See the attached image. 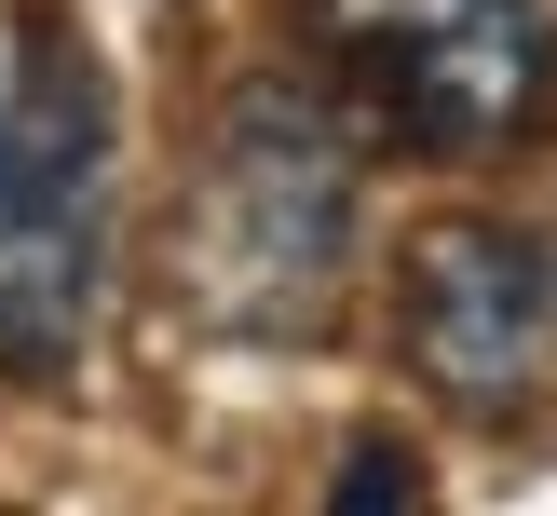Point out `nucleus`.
Instances as JSON below:
<instances>
[{
    "mask_svg": "<svg viewBox=\"0 0 557 516\" xmlns=\"http://www.w3.org/2000/svg\"><path fill=\"white\" fill-rule=\"evenodd\" d=\"M395 489H422L395 449H354V462H341V503H395Z\"/></svg>",
    "mask_w": 557,
    "mask_h": 516,
    "instance_id": "39448f33",
    "label": "nucleus"
},
{
    "mask_svg": "<svg viewBox=\"0 0 557 516\" xmlns=\"http://www.w3.org/2000/svg\"><path fill=\"white\" fill-rule=\"evenodd\" d=\"M395 340L462 421L557 394V217H435L395 259Z\"/></svg>",
    "mask_w": 557,
    "mask_h": 516,
    "instance_id": "20e7f679",
    "label": "nucleus"
},
{
    "mask_svg": "<svg viewBox=\"0 0 557 516\" xmlns=\"http://www.w3.org/2000/svg\"><path fill=\"white\" fill-rule=\"evenodd\" d=\"M109 272V81L82 41L27 27L0 81V380L82 353Z\"/></svg>",
    "mask_w": 557,
    "mask_h": 516,
    "instance_id": "f03ea898",
    "label": "nucleus"
},
{
    "mask_svg": "<svg viewBox=\"0 0 557 516\" xmlns=\"http://www.w3.org/2000/svg\"><path fill=\"white\" fill-rule=\"evenodd\" d=\"M326 96L395 150H517L557 109V27L544 0H313Z\"/></svg>",
    "mask_w": 557,
    "mask_h": 516,
    "instance_id": "7ed1b4c3",
    "label": "nucleus"
},
{
    "mask_svg": "<svg viewBox=\"0 0 557 516\" xmlns=\"http://www.w3.org/2000/svg\"><path fill=\"white\" fill-rule=\"evenodd\" d=\"M354 259V109L341 96H245L177 204V299L232 340H299Z\"/></svg>",
    "mask_w": 557,
    "mask_h": 516,
    "instance_id": "f257e3e1",
    "label": "nucleus"
}]
</instances>
